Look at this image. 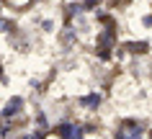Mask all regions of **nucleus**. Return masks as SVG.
Instances as JSON below:
<instances>
[{"label":"nucleus","mask_w":152,"mask_h":139,"mask_svg":"<svg viewBox=\"0 0 152 139\" xmlns=\"http://www.w3.org/2000/svg\"><path fill=\"white\" fill-rule=\"evenodd\" d=\"M142 26H144V28H152V10L142 16Z\"/></svg>","instance_id":"7ed1b4c3"},{"label":"nucleus","mask_w":152,"mask_h":139,"mask_svg":"<svg viewBox=\"0 0 152 139\" xmlns=\"http://www.w3.org/2000/svg\"><path fill=\"white\" fill-rule=\"evenodd\" d=\"M26 103H28V100H26L23 95H10V98L3 103V108H0V119H3V121H16L18 116H23Z\"/></svg>","instance_id":"f03ea898"},{"label":"nucleus","mask_w":152,"mask_h":139,"mask_svg":"<svg viewBox=\"0 0 152 139\" xmlns=\"http://www.w3.org/2000/svg\"><path fill=\"white\" fill-rule=\"evenodd\" d=\"M75 103H77V108L85 111V114H98V111L103 108V103H106V95L101 90H85V93H80V95L75 98Z\"/></svg>","instance_id":"f257e3e1"}]
</instances>
